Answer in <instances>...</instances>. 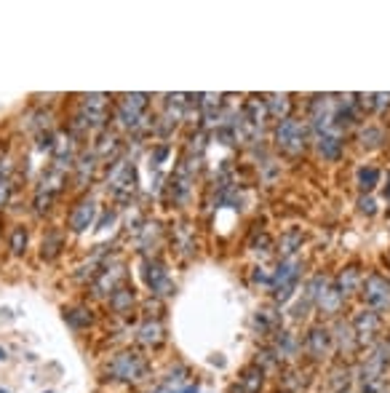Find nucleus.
Returning a JSON list of instances; mask_svg holds the SVG:
<instances>
[{
  "label": "nucleus",
  "instance_id": "aec40b11",
  "mask_svg": "<svg viewBox=\"0 0 390 393\" xmlns=\"http://www.w3.org/2000/svg\"><path fill=\"white\" fill-rule=\"evenodd\" d=\"M300 243H302V233H300V230H291V233H286V236L281 239L278 246H281V252H284V255H291Z\"/></svg>",
  "mask_w": 390,
  "mask_h": 393
},
{
  "label": "nucleus",
  "instance_id": "4468645a",
  "mask_svg": "<svg viewBox=\"0 0 390 393\" xmlns=\"http://www.w3.org/2000/svg\"><path fill=\"white\" fill-rule=\"evenodd\" d=\"M358 281H361V273H358V268H348L345 273H339V278H337L339 294H350V291L358 287Z\"/></svg>",
  "mask_w": 390,
  "mask_h": 393
},
{
  "label": "nucleus",
  "instance_id": "9b49d317",
  "mask_svg": "<svg viewBox=\"0 0 390 393\" xmlns=\"http://www.w3.org/2000/svg\"><path fill=\"white\" fill-rule=\"evenodd\" d=\"M27 227L24 225H14V230H11V239H8V249H11V255H24L27 252Z\"/></svg>",
  "mask_w": 390,
  "mask_h": 393
},
{
  "label": "nucleus",
  "instance_id": "39448f33",
  "mask_svg": "<svg viewBox=\"0 0 390 393\" xmlns=\"http://www.w3.org/2000/svg\"><path fill=\"white\" fill-rule=\"evenodd\" d=\"M94 223H97V201L94 198H81L70 211L67 227L72 233H86L88 227H94Z\"/></svg>",
  "mask_w": 390,
  "mask_h": 393
},
{
  "label": "nucleus",
  "instance_id": "20e7f679",
  "mask_svg": "<svg viewBox=\"0 0 390 393\" xmlns=\"http://www.w3.org/2000/svg\"><path fill=\"white\" fill-rule=\"evenodd\" d=\"M364 300L372 305L374 310H388L390 308V281L382 278L380 273H372L364 284Z\"/></svg>",
  "mask_w": 390,
  "mask_h": 393
},
{
  "label": "nucleus",
  "instance_id": "6ab92c4d",
  "mask_svg": "<svg viewBox=\"0 0 390 393\" xmlns=\"http://www.w3.org/2000/svg\"><path fill=\"white\" fill-rule=\"evenodd\" d=\"M326 348H329V337H326V332H323V329H316V332L310 335V351H313V356H323V353H326Z\"/></svg>",
  "mask_w": 390,
  "mask_h": 393
},
{
  "label": "nucleus",
  "instance_id": "4be33fe9",
  "mask_svg": "<svg viewBox=\"0 0 390 393\" xmlns=\"http://www.w3.org/2000/svg\"><path fill=\"white\" fill-rule=\"evenodd\" d=\"M8 193H11V182L8 179H0V209L8 204Z\"/></svg>",
  "mask_w": 390,
  "mask_h": 393
},
{
  "label": "nucleus",
  "instance_id": "7ed1b4c3",
  "mask_svg": "<svg viewBox=\"0 0 390 393\" xmlns=\"http://www.w3.org/2000/svg\"><path fill=\"white\" fill-rule=\"evenodd\" d=\"M134 185H136V174H134V166L131 163H123L118 161L113 171H110V177H107V188L113 190V195L115 198H129L131 193H134Z\"/></svg>",
  "mask_w": 390,
  "mask_h": 393
},
{
  "label": "nucleus",
  "instance_id": "a211bd4d",
  "mask_svg": "<svg viewBox=\"0 0 390 393\" xmlns=\"http://www.w3.org/2000/svg\"><path fill=\"white\" fill-rule=\"evenodd\" d=\"M59 249H62V233L59 230H51L46 239H43V257H56L59 255Z\"/></svg>",
  "mask_w": 390,
  "mask_h": 393
},
{
  "label": "nucleus",
  "instance_id": "6e6552de",
  "mask_svg": "<svg viewBox=\"0 0 390 393\" xmlns=\"http://www.w3.org/2000/svg\"><path fill=\"white\" fill-rule=\"evenodd\" d=\"M297 268H300V262H297V259H286V262H284V265L278 268V273H275V284H278V289H284L281 294H278L281 300H286L289 289L294 287V281H297V273H300Z\"/></svg>",
  "mask_w": 390,
  "mask_h": 393
},
{
  "label": "nucleus",
  "instance_id": "dca6fc26",
  "mask_svg": "<svg viewBox=\"0 0 390 393\" xmlns=\"http://www.w3.org/2000/svg\"><path fill=\"white\" fill-rule=\"evenodd\" d=\"M380 182V171L374 169V166H364V169H358V188L361 190H369L374 188Z\"/></svg>",
  "mask_w": 390,
  "mask_h": 393
},
{
  "label": "nucleus",
  "instance_id": "0eeeda50",
  "mask_svg": "<svg viewBox=\"0 0 390 393\" xmlns=\"http://www.w3.org/2000/svg\"><path fill=\"white\" fill-rule=\"evenodd\" d=\"M145 281H147V287L155 291V294H169V273H166V268L158 262V259H147L145 262Z\"/></svg>",
  "mask_w": 390,
  "mask_h": 393
},
{
  "label": "nucleus",
  "instance_id": "ddd939ff",
  "mask_svg": "<svg viewBox=\"0 0 390 393\" xmlns=\"http://www.w3.org/2000/svg\"><path fill=\"white\" fill-rule=\"evenodd\" d=\"M289 107H291V102H289L286 94H284V97H270V99H268V113L278 120L289 118Z\"/></svg>",
  "mask_w": 390,
  "mask_h": 393
},
{
  "label": "nucleus",
  "instance_id": "5701e85b",
  "mask_svg": "<svg viewBox=\"0 0 390 393\" xmlns=\"http://www.w3.org/2000/svg\"><path fill=\"white\" fill-rule=\"evenodd\" d=\"M361 209H364V211H369V214H374V204L369 201V198H366V201H361Z\"/></svg>",
  "mask_w": 390,
  "mask_h": 393
},
{
  "label": "nucleus",
  "instance_id": "2eb2a0df",
  "mask_svg": "<svg viewBox=\"0 0 390 393\" xmlns=\"http://www.w3.org/2000/svg\"><path fill=\"white\" fill-rule=\"evenodd\" d=\"M65 321H67L72 329H83V326L91 324V313L86 308H72L65 313Z\"/></svg>",
  "mask_w": 390,
  "mask_h": 393
},
{
  "label": "nucleus",
  "instance_id": "f257e3e1",
  "mask_svg": "<svg viewBox=\"0 0 390 393\" xmlns=\"http://www.w3.org/2000/svg\"><path fill=\"white\" fill-rule=\"evenodd\" d=\"M275 142L286 155H300L305 150V126L294 118H284L275 129Z\"/></svg>",
  "mask_w": 390,
  "mask_h": 393
},
{
  "label": "nucleus",
  "instance_id": "1a4fd4ad",
  "mask_svg": "<svg viewBox=\"0 0 390 393\" xmlns=\"http://www.w3.org/2000/svg\"><path fill=\"white\" fill-rule=\"evenodd\" d=\"M316 142H318L321 155L329 158V161L339 158V153H342V134H339V129H332V131H326L321 137H316Z\"/></svg>",
  "mask_w": 390,
  "mask_h": 393
},
{
  "label": "nucleus",
  "instance_id": "423d86ee",
  "mask_svg": "<svg viewBox=\"0 0 390 393\" xmlns=\"http://www.w3.org/2000/svg\"><path fill=\"white\" fill-rule=\"evenodd\" d=\"M110 372L118 380H139L145 375V361L139 359L136 353H120L115 361L110 364Z\"/></svg>",
  "mask_w": 390,
  "mask_h": 393
},
{
  "label": "nucleus",
  "instance_id": "f03ea898",
  "mask_svg": "<svg viewBox=\"0 0 390 393\" xmlns=\"http://www.w3.org/2000/svg\"><path fill=\"white\" fill-rule=\"evenodd\" d=\"M147 110V94H129L118 102L115 118L123 129H139V120H145Z\"/></svg>",
  "mask_w": 390,
  "mask_h": 393
},
{
  "label": "nucleus",
  "instance_id": "f8f14e48",
  "mask_svg": "<svg viewBox=\"0 0 390 393\" xmlns=\"http://www.w3.org/2000/svg\"><path fill=\"white\" fill-rule=\"evenodd\" d=\"M377 326H380V321H377L374 313H366V310H364V313L356 319V329L361 337H372L374 332H377Z\"/></svg>",
  "mask_w": 390,
  "mask_h": 393
},
{
  "label": "nucleus",
  "instance_id": "9d476101",
  "mask_svg": "<svg viewBox=\"0 0 390 393\" xmlns=\"http://www.w3.org/2000/svg\"><path fill=\"white\" fill-rule=\"evenodd\" d=\"M131 305H134V289L118 287V289L113 291V297H110V308L115 310V313H126V310H131Z\"/></svg>",
  "mask_w": 390,
  "mask_h": 393
},
{
  "label": "nucleus",
  "instance_id": "412c9836",
  "mask_svg": "<svg viewBox=\"0 0 390 393\" xmlns=\"http://www.w3.org/2000/svg\"><path fill=\"white\" fill-rule=\"evenodd\" d=\"M361 139H364V147H377V145L382 142V131H380L377 126H366Z\"/></svg>",
  "mask_w": 390,
  "mask_h": 393
},
{
  "label": "nucleus",
  "instance_id": "f3484780",
  "mask_svg": "<svg viewBox=\"0 0 390 393\" xmlns=\"http://www.w3.org/2000/svg\"><path fill=\"white\" fill-rule=\"evenodd\" d=\"M161 337H163V326L158 321H147L139 329V340L142 342H161Z\"/></svg>",
  "mask_w": 390,
  "mask_h": 393
},
{
  "label": "nucleus",
  "instance_id": "b1692460",
  "mask_svg": "<svg viewBox=\"0 0 390 393\" xmlns=\"http://www.w3.org/2000/svg\"><path fill=\"white\" fill-rule=\"evenodd\" d=\"M385 198L390 201V171H388V185H385Z\"/></svg>",
  "mask_w": 390,
  "mask_h": 393
}]
</instances>
